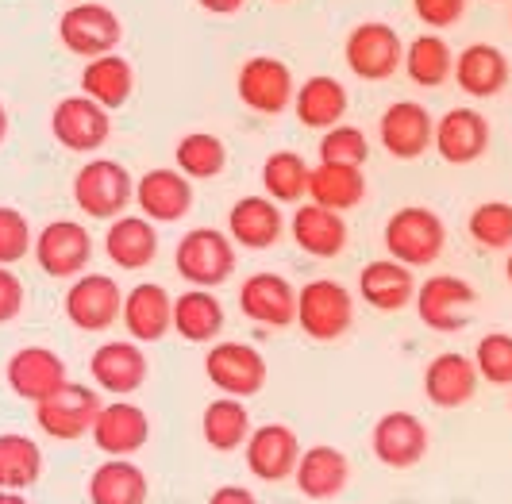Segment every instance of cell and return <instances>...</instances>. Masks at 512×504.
<instances>
[{
	"label": "cell",
	"mask_w": 512,
	"mask_h": 504,
	"mask_svg": "<svg viewBox=\"0 0 512 504\" xmlns=\"http://www.w3.org/2000/svg\"><path fill=\"white\" fill-rule=\"evenodd\" d=\"M101 408H104L101 397H97L89 385L66 381L58 393H51L47 401L35 404V424L47 431L51 439L74 443V439H81V435H89V431H93Z\"/></svg>",
	"instance_id": "7"
},
{
	"label": "cell",
	"mask_w": 512,
	"mask_h": 504,
	"mask_svg": "<svg viewBox=\"0 0 512 504\" xmlns=\"http://www.w3.org/2000/svg\"><path fill=\"white\" fill-rule=\"evenodd\" d=\"M235 85H239V101L251 112H262V116H278L297 97L293 70L282 58H270V54H255L251 62H243Z\"/></svg>",
	"instance_id": "11"
},
{
	"label": "cell",
	"mask_w": 512,
	"mask_h": 504,
	"mask_svg": "<svg viewBox=\"0 0 512 504\" xmlns=\"http://www.w3.org/2000/svg\"><path fill=\"white\" fill-rule=\"evenodd\" d=\"M51 131L66 151L93 154L108 143L112 120H108V108H101L97 101H89L85 93H77V97L58 101V108L51 112Z\"/></svg>",
	"instance_id": "12"
},
{
	"label": "cell",
	"mask_w": 512,
	"mask_h": 504,
	"mask_svg": "<svg viewBox=\"0 0 512 504\" xmlns=\"http://www.w3.org/2000/svg\"><path fill=\"white\" fill-rule=\"evenodd\" d=\"M4 378H8V389L16 397L39 404L47 401L51 393H58L70 381V374H66V358L51 351V347H20L8 358Z\"/></svg>",
	"instance_id": "13"
},
{
	"label": "cell",
	"mask_w": 512,
	"mask_h": 504,
	"mask_svg": "<svg viewBox=\"0 0 512 504\" xmlns=\"http://www.w3.org/2000/svg\"><path fill=\"white\" fill-rule=\"evenodd\" d=\"M308 197L320 208L332 212H351L366 201V174L362 166H339V162H320L308 177Z\"/></svg>",
	"instance_id": "32"
},
{
	"label": "cell",
	"mask_w": 512,
	"mask_h": 504,
	"mask_svg": "<svg viewBox=\"0 0 512 504\" xmlns=\"http://www.w3.org/2000/svg\"><path fill=\"white\" fill-rule=\"evenodd\" d=\"M174 162H178V170L189 177V181H208V177L224 174V166H228V147H224V139L212 135V131H189L178 143V151H174Z\"/></svg>",
	"instance_id": "40"
},
{
	"label": "cell",
	"mask_w": 512,
	"mask_h": 504,
	"mask_svg": "<svg viewBox=\"0 0 512 504\" xmlns=\"http://www.w3.org/2000/svg\"><path fill=\"white\" fill-rule=\"evenodd\" d=\"M31 254L47 278H81L93 258L89 227H81L77 220H54L35 235Z\"/></svg>",
	"instance_id": "10"
},
{
	"label": "cell",
	"mask_w": 512,
	"mask_h": 504,
	"mask_svg": "<svg viewBox=\"0 0 512 504\" xmlns=\"http://www.w3.org/2000/svg\"><path fill=\"white\" fill-rule=\"evenodd\" d=\"M135 201V181L128 166L112 162V158H93L85 162L74 177V204L89 220H120L124 208Z\"/></svg>",
	"instance_id": "2"
},
{
	"label": "cell",
	"mask_w": 512,
	"mask_h": 504,
	"mask_svg": "<svg viewBox=\"0 0 512 504\" xmlns=\"http://www.w3.org/2000/svg\"><path fill=\"white\" fill-rule=\"evenodd\" d=\"M278 4H282V0H278Z\"/></svg>",
	"instance_id": "54"
},
{
	"label": "cell",
	"mask_w": 512,
	"mask_h": 504,
	"mask_svg": "<svg viewBox=\"0 0 512 504\" xmlns=\"http://www.w3.org/2000/svg\"><path fill=\"white\" fill-rule=\"evenodd\" d=\"M174 331L189 343H212L224 331V304L212 289H189L174 301Z\"/></svg>",
	"instance_id": "35"
},
{
	"label": "cell",
	"mask_w": 512,
	"mask_h": 504,
	"mask_svg": "<svg viewBox=\"0 0 512 504\" xmlns=\"http://www.w3.org/2000/svg\"><path fill=\"white\" fill-rule=\"evenodd\" d=\"M509 24H512V8H509Z\"/></svg>",
	"instance_id": "53"
},
{
	"label": "cell",
	"mask_w": 512,
	"mask_h": 504,
	"mask_svg": "<svg viewBox=\"0 0 512 504\" xmlns=\"http://www.w3.org/2000/svg\"><path fill=\"white\" fill-rule=\"evenodd\" d=\"M378 139L393 158L412 162V158L428 154V147L436 143V120L420 101H397L382 112Z\"/></svg>",
	"instance_id": "14"
},
{
	"label": "cell",
	"mask_w": 512,
	"mask_h": 504,
	"mask_svg": "<svg viewBox=\"0 0 512 504\" xmlns=\"http://www.w3.org/2000/svg\"><path fill=\"white\" fill-rule=\"evenodd\" d=\"M239 308L247 320H255L262 328H289L297 324V289L282 274H251L239 289Z\"/></svg>",
	"instance_id": "18"
},
{
	"label": "cell",
	"mask_w": 512,
	"mask_h": 504,
	"mask_svg": "<svg viewBox=\"0 0 512 504\" xmlns=\"http://www.w3.org/2000/svg\"><path fill=\"white\" fill-rule=\"evenodd\" d=\"M289 231H293V243L312 258H335V254L347 251V220L332 208H320L312 201L293 212Z\"/></svg>",
	"instance_id": "28"
},
{
	"label": "cell",
	"mask_w": 512,
	"mask_h": 504,
	"mask_svg": "<svg viewBox=\"0 0 512 504\" xmlns=\"http://www.w3.org/2000/svg\"><path fill=\"white\" fill-rule=\"evenodd\" d=\"M308 177H312V170L297 151H278L262 162V189H266L270 201L278 204L305 201Z\"/></svg>",
	"instance_id": "39"
},
{
	"label": "cell",
	"mask_w": 512,
	"mask_h": 504,
	"mask_svg": "<svg viewBox=\"0 0 512 504\" xmlns=\"http://www.w3.org/2000/svg\"><path fill=\"white\" fill-rule=\"evenodd\" d=\"M478 301L474 285L470 281L455 278V274H436L424 285H416V316L420 324L432 331H462L470 324V308Z\"/></svg>",
	"instance_id": "8"
},
{
	"label": "cell",
	"mask_w": 512,
	"mask_h": 504,
	"mask_svg": "<svg viewBox=\"0 0 512 504\" xmlns=\"http://www.w3.org/2000/svg\"><path fill=\"white\" fill-rule=\"evenodd\" d=\"M505 278H509V285H512V251H509V262H505Z\"/></svg>",
	"instance_id": "51"
},
{
	"label": "cell",
	"mask_w": 512,
	"mask_h": 504,
	"mask_svg": "<svg viewBox=\"0 0 512 504\" xmlns=\"http://www.w3.org/2000/svg\"><path fill=\"white\" fill-rule=\"evenodd\" d=\"M478 366L459 351H443L424 370V397L436 408H462L478 393Z\"/></svg>",
	"instance_id": "23"
},
{
	"label": "cell",
	"mask_w": 512,
	"mask_h": 504,
	"mask_svg": "<svg viewBox=\"0 0 512 504\" xmlns=\"http://www.w3.org/2000/svg\"><path fill=\"white\" fill-rule=\"evenodd\" d=\"M359 293L362 301L378 312H401L409 301H416V278L397 258H374L362 266Z\"/></svg>",
	"instance_id": "29"
},
{
	"label": "cell",
	"mask_w": 512,
	"mask_h": 504,
	"mask_svg": "<svg viewBox=\"0 0 512 504\" xmlns=\"http://www.w3.org/2000/svg\"><path fill=\"white\" fill-rule=\"evenodd\" d=\"M285 216L278 201L270 197H243V201L231 204L228 212V235L235 247H247V251H266L282 239Z\"/></svg>",
	"instance_id": "26"
},
{
	"label": "cell",
	"mask_w": 512,
	"mask_h": 504,
	"mask_svg": "<svg viewBox=\"0 0 512 504\" xmlns=\"http://www.w3.org/2000/svg\"><path fill=\"white\" fill-rule=\"evenodd\" d=\"M343 58H347L351 74L362 81H385L397 74V66H405V43L389 24L366 20L347 35Z\"/></svg>",
	"instance_id": "6"
},
{
	"label": "cell",
	"mask_w": 512,
	"mask_h": 504,
	"mask_svg": "<svg viewBox=\"0 0 512 504\" xmlns=\"http://www.w3.org/2000/svg\"><path fill=\"white\" fill-rule=\"evenodd\" d=\"M35 251V235L27 227V216L12 204H0V266H12Z\"/></svg>",
	"instance_id": "44"
},
{
	"label": "cell",
	"mask_w": 512,
	"mask_h": 504,
	"mask_svg": "<svg viewBox=\"0 0 512 504\" xmlns=\"http://www.w3.org/2000/svg\"><path fill=\"white\" fill-rule=\"evenodd\" d=\"M374 458L389 470H409L428 454V428L412 412H385L370 435Z\"/></svg>",
	"instance_id": "16"
},
{
	"label": "cell",
	"mask_w": 512,
	"mask_h": 504,
	"mask_svg": "<svg viewBox=\"0 0 512 504\" xmlns=\"http://www.w3.org/2000/svg\"><path fill=\"white\" fill-rule=\"evenodd\" d=\"M93 443L97 451H104L108 458H131L147 447L151 439V420L139 404L131 401H112L97 412V424H93Z\"/></svg>",
	"instance_id": "19"
},
{
	"label": "cell",
	"mask_w": 512,
	"mask_h": 504,
	"mask_svg": "<svg viewBox=\"0 0 512 504\" xmlns=\"http://www.w3.org/2000/svg\"><path fill=\"white\" fill-rule=\"evenodd\" d=\"M293 478H297V489L305 493L308 501H332L351 481V462H347L343 451H335L328 443H316V447L301 451Z\"/></svg>",
	"instance_id": "27"
},
{
	"label": "cell",
	"mask_w": 512,
	"mask_h": 504,
	"mask_svg": "<svg viewBox=\"0 0 512 504\" xmlns=\"http://www.w3.org/2000/svg\"><path fill=\"white\" fill-rule=\"evenodd\" d=\"M470 239L482 251H512V204L509 201H486L478 204L466 220Z\"/></svg>",
	"instance_id": "41"
},
{
	"label": "cell",
	"mask_w": 512,
	"mask_h": 504,
	"mask_svg": "<svg viewBox=\"0 0 512 504\" xmlns=\"http://www.w3.org/2000/svg\"><path fill=\"white\" fill-rule=\"evenodd\" d=\"M124 328L135 343H158L174 331V297L154 285L143 281L135 285L128 297H124Z\"/></svg>",
	"instance_id": "24"
},
{
	"label": "cell",
	"mask_w": 512,
	"mask_h": 504,
	"mask_svg": "<svg viewBox=\"0 0 512 504\" xmlns=\"http://www.w3.org/2000/svg\"><path fill=\"white\" fill-rule=\"evenodd\" d=\"M297 324L316 343H335L355 324V297L332 278L308 281L297 289Z\"/></svg>",
	"instance_id": "4"
},
{
	"label": "cell",
	"mask_w": 512,
	"mask_h": 504,
	"mask_svg": "<svg viewBox=\"0 0 512 504\" xmlns=\"http://www.w3.org/2000/svg\"><path fill=\"white\" fill-rule=\"evenodd\" d=\"M0 504H27L24 493H12V489H0Z\"/></svg>",
	"instance_id": "49"
},
{
	"label": "cell",
	"mask_w": 512,
	"mask_h": 504,
	"mask_svg": "<svg viewBox=\"0 0 512 504\" xmlns=\"http://www.w3.org/2000/svg\"><path fill=\"white\" fill-rule=\"evenodd\" d=\"M412 12L424 27H455L466 16V0H412Z\"/></svg>",
	"instance_id": "45"
},
{
	"label": "cell",
	"mask_w": 512,
	"mask_h": 504,
	"mask_svg": "<svg viewBox=\"0 0 512 504\" xmlns=\"http://www.w3.org/2000/svg\"><path fill=\"white\" fill-rule=\"evenodd\" d=\"M205 374L224 397L247 401V397L262 393L270 370H266L262 351H255L251 343H212L205 358Z\"/></svg>",
	"instance_id": "9"
},
{
	"label": "cell",
	"mask_w": 512,
	"mask_h": 504,
	"mask_svg": "<svg viewBox=\"0 0 512 504\" xmlns=\"http://www.w3.org/2000/svg\"><path fill=\"white\" fill-rule=\"evenodd\" d=\"M432 147L447 166H470L489 151V120L478 108H451L436 120Z\"/></svg>",
	"instance_id": "20"
},
{
	"label": "cell",
	"mask_w": 512,
	"mask_h": 504,
	"mask_svg": "<svg viewBox=\"0 0 512 504\" xmlns=\"http://www.w3.org/2000/svg\"><path fill=\"white\" fill-rule=\"evenodd\" d=\"M58 39L77 58H101V54H116L120 39H124V24L108 4L85 0V4H70L62 12Z\"/></svg>",
	"instance_id": "5"
},
{
	"label": "cell",
	"mask_w": 512,
	"mask_h": 504,
	"mask_svg": "<svg viewBox=\"0 0 512 504\" xmlns=\"http://www.w3.org/2000/svg\"><path fill=\"white\" fill-rule=\"evenodd\" d=\"M104 254L120 270H147L158 258V231L147 216H120L104 231Z\"/></svg>",
	"instance_id": "30"
},
{
	"label": "cell",
	"mask_w": 512,
	"mask_h": 504,
	"mask_svg": "<svg viewBox=\"0 0 512 504\" xmlns=\"http://www.w3.org/2000/svg\"><path fill=\"white\" fill-rule=\"evenodd\" d=\"M43 478V451L35 439H27L20 431L0 435V489L24 493Z\"/></svg>",
	"instance_id": "38"
},
{
	"label": "cell",
	"mask_w": 512,
	"mask_h": 504,
	"mask_svg": "<svg viewBox=\"0 0 512 504\" xmlns=\"http://www.w3.org/2000/svg\"><path fill=\"white\" fill-rule=\"evenodd\" d=\"M70 4H85V0H70Z\"/></svg>",
	"instance_id": "52"
},
{
	"label": "cell",
	"mask_w": 512,
	"mask_h": 504,
	"mask_svg": "<svg viewBox=\"0 0 512 504\" xmlns=\"http://www.w3.org/2000/svg\"><path fill=\"white\" fill-rule=\"evenodd\" d=\"M474 366L478 378H486L489 385H512V335L509 331H489L478 339L474 351Z\"/></svg>",
	"instance_id": "42"
},
{
	"label": "cell",
	"mask_w": 512,
	"mask_h": 504,
	"mask_svg": "<svg viewBox=\"0 0 512 504\" xmlns=\"http://www.w3.org/2000/svg\"><path fill=\"white\" fill-rule=\"evenodd\" d=\"M66 316L77 331H108L124 316V297L116 278L81 274L66 293Z\"/></svg>",
	"instance_id": "15"
},
{
	"label": "cell",
	"mask_w": 512,
	"mask_h": 504,
	"mask_svg": "<svg viewBox=\"0 0 512 504\" xmlns=\"http://www.w3.org/2000/svg\"><path fill=\"white\" fill-rule=\"evenodd\" d=\"M405 74L420 89H439L443 81L455 77V51L447 47L443 35H416L405 47Z\"/></svg>",
	"instance_id": "37"
},
{
	"label": "cell",
	"mask_w": 512,
	"mask_h": 504,
	"mask_svg": "<svg viewBox=\"0 0 512 504\" xmlns=\"http://www.w3.org/2000/svg\"><path fill=\"white\" fill-rule=\"evenodd\" d=\"M251 412H247V404L235 401V397H220V401H212L201 412V435H205V443L212 451L220 454H231L239 451V447H247V439H251Z\"/></svg>",
	"instance_id": "36"
},
{
	"label": "cell",
	"mask_w": 512,
	"mask_h": 504,
	"mask_svg": "<svg viewBox=\"0 0 512 504\" xmlns=\"http://www.w3.org/2000/svg\"><path fill=\"white\" fill-rule=\"evenodd\" d=\"M89 374L101 385L104 393L112 397H131L143 389L147 381V354L139 343H128V339H112V343H101L93 358H89Z\"/></svg>",
	"instance_id": "21"
},
{
	"label": "cell",
	"mask_w": 512,
	"mask_h": 504,
	"mask_svg": "<svg viewBox=\"0 0 512 504\" xmlns=\"http://www.w3.org/2000/svg\"><path fill=\"white\" fill-rule=\"evenodd\" d=\"M4 139H8V108L0 104V143H4Z\"/></svg>",
	"instance_id": "50"
},
{
	"label": "cell",
	"mask_w": 512,
	"mask_h": 504,
	"mask_svg": "<svg viewBox=\"0 0 512 504\" xmlns=\"http://www.w3.org/2000/svg\"><path fill=\"white\" fill-rule=\"evenodd\" d=\"M447 247V227L439 220V212L424 208V204H409L397 208L385 220V251L389 258H397L401 266H432Z\"/></svg>",
	"instance_id": "1"
},
{
	"label": "cell",
	"mask_w": 512,
	"mask_h": 504,
	"mask_svg": "<svg viewBox=\"0 0 512 504\" xmlns=\"http://www.w3.org/2000/svg\"><path fill=\"white\" fill-rule=\"evenodd\" d=\"M197 4H201L205 12H212V16H235L247 0H197Z\"/></svg>",
	"instance_id": "48"
},
{
	"label": "cell",
	"mask_w": 512,
	"mask_h": 504,
	"mask_svg": "<svg viewBox=\"0 0 512 504\" xmlns=\"http://www.w3.org/2000/svg\"><path fill=\"white\" fill-rule=\"evenodd\" d=\"M135 204L151 224H174L193 208V181L170 166L147 170L135 181Z\"/></svg>",
	"instance_id": "17"
},
{
	"label": "cell",
	"mask_w": 512,
	"mask_h": 504,
	"mask_svg": "<svg viewBox=\"0 0 512 504\" xmlns=\"http://www.w3.org/2000/svg\"><path fill=\"white\" fill-rule=\"evenodd\" d=\"M293 108H297V120L305 127L332 131V127L347 116V89H343V81H335V77L316 74V77H308L305 85H297Z\"/></svg>",
	"instance_id": "33"
},
{
	"label": "cell",
	"mask_w": 512,
	"mask_h": 504,
	"mask_svg": "<svg viewBox=\"0 0 512 504\" xmlns=\"http://www.w3.org/2000/svg\"><path fill=\"white\" fill-rule=\"evenodd\" d=\"M147 474L128 458H108L89 474V504H147Z\"/></svg>",
	"instance_id": "34"
},
{
	"label": "cell",
	"mask_w": 512,
	"mask_h": 504,
	"mask_svg": "<svg viewBox=\"0 0 512 504\" xmlns=\"http://www.w3.org/2000/svg\"><path fill=\"white\" fill-rule=\"evenodd\" d=\"M370 158V143L359 127L335 124L332 131H324L320 139V162H339V166H366Z\"/></svg>",
	"instance_id": "43"
},
{
	"label": "cell",
	"mask_w": 512,
	"mask_h": 504,
	"mask_svg": "<svg viewBox=\"0 0 512 504\" xmlns=\"http://www.w3.org/2000/svg\"><path fill=\"white\" fill-rule=\"evenodd\" d=\"M509 77V58L493 43H470L466 51L455 54V81H459L462 93H470L478 101H489V97L505 93Z\"/></svg>",
	"instance_id": "25"
},
{
	"label": "cell",
	"mask_w": 512,
	"mask_h": 504,
	"mask_svg": "<svg viewBox=\"0 0 512 504\" xmlns=\"http://www.w3.org/2000/svg\"><path fill=\"white\" fill-rule=\"evenodd\" d=\"M24 312V281L0 266V324H12Z\"/></svg>",
	"instance_id": "46"
},
{
	"label": "cell",
	"mask_w": 512,
	"mask_h": 504,
	"mask_svg": "<svg viewBox=\"0 0 512 504\" xmlns=\"http://www.w3.org/2000/svg\"><path fill=\"white\" fill-rule=\"evenodd\" d=\"M208 504H258V497L251 489H243V485H220V489L208 497Z\"/></svg>",
	"instance_id": "47"
},
{
	"label": "cell",
	"mask_w": 512,
	"mask_h": 504,
	"mask_svg": "<svg viewBox=\"0 0 512 504\" xmlns=\"http://www.w3.org/2000/svg\"><path fill=\"white\" fill-rule=\"evenodd\" d=\"M247 470L258 481H285L297 474V462H301V443L293 428L285 424H262L251 431L247 439Z\"/></svg>",
	"instance_id": "22"
},
{
	"label": "cell",
	"mask_w": 512,
	"mask_h": 504,
	"mask_svg": "<svg viewBox=\"0 0 512 504\" xmlns=\"http://www.w3.org/2000/svg\"><path fill=\"white\" fill-rule=\"evenodd\" d=\"M174 266L193 289H220L235 274V243L216 227H193L181 235Z\"/></svg>",
	"instance_id": "3"
},
{
	"label": "cell",
	"mask_w": 512,
	"mask_h": 504,
	"mask_svg": "<svg viewBox=\"0 0 512 504\" xmlns=\"http://www.w3.org/2000/svg\"><path fill=\"white\" fill-rule=\"evenodd\" d=\"M81 93L89 101H97L101 108H124L135 93V70H131L128 58L120 54H101V58H89L85 70H81Z\"/></svg>",
	"instance_id": "31"
}]
</instances>
